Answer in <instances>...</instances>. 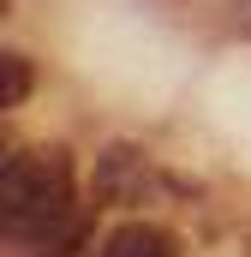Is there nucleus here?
<instances>
[{
    "label": "nucleus",
    "instance_id": "1",
    "mask_svg": "<svg viewBox=\"0 0 251 257\" xmlns=\"http://www.w3.org/2000/svg\"><path fill=\"white\" fill-rule=\"evenodd\" d=\"M72 215V156L66 150H24L0 168V233L30 245L42 227Z\"/></svg>",
    "mask_w": 251,
    "mask_h": 257
},
{
    "label": "nucleus",
    "instance_id": "2",
    "mask_svg": "<svg viewBox=\"0 0 251 257\" xmlns=\"http://www.w3.org/2000/svg\"><path fill=\"white\" fill-rule=\"evenodd\" d=\"M150 186H156V174H150V156L144 150L114 144V150L96 156V197H108V203H144Z\"/></svg>",
    "mask_w": 251,
    "mask_h": 257
},
{
    "label": "nucleus",
    "instance_id": "3",
    "mask_svg": "<svg viewBox=\"0 0 251 257\" xmlns=\"http://www.w3.org/2000/svg\"><path fill=\"white\" fill-rule=\"evenodd\" d=\"M102 257H180V239L156 221H126L102 239Z\"/></svg>",
    "mask_w": 251,
    "mask_h": 257
},
{
    "label": "nucleus",
    "instance_id": "4",
    "mask_svg": "<svg viewBox=\"0 0 251 257\" xmlns=\"http://www.w3.org/2000/svg\"><path fill=\"white\" fill-rule=\"evenodd\" d=\"M84 245H90V221H84V215L72 209L66 221H54V227H42V233H36V239H30L24 251H30V257H78Z\"/></svg>",
    "mask_w": 251,
    "mask_h": 257
},
{
    "label": "nucleus",
    "instance_id": "5",
    "mask_svg": "<svg viewBox=\"0 0 251 257\" xmlns=\"http://www.w3.org/2000/svg\"><path fill=\"white\" fill-rule=\"evenodd\" d=\"M30 84H36L30 60L6 48V54H0V108H24V102H30Z\"/></svg>",
    "mask_w": 251,
    "mask_h": 257
}]
</instances>
